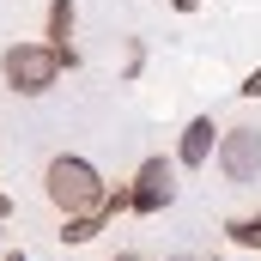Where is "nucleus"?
<instances>
[{
	"mask_svg": "<svg viewBox=\"0 0 261 261\" xmlns=\"http://www.w3.org/2000/svg\"><path fill=\"white\" fill-rule=\"evenodd\" d=\"M103 219H116V213H128V182H116V189H103V206H97Z\"/></svg>",
	"mask_w": 261,
	"mask_h": 261,
	"instance_id": "9d476101",
	"label": "nucleus"
},
{
	"mask_svg": "<svg viewBox=\"0 0 261 261\" xmlns=\"http://www.w3.org/2000/svg\"><path fill=\"white\" fill-rule=\"evenodd\" d=\"M213 146H219V116H189V128L176 134V170H206L213 164Z\"/></svg>",
	"mask_w": 261,
	"mask_h": 261,
	"instance_id": "423d86ee",
	"label": "nucleus"
},
{
	"mask_svg": "<svg viewBox=\"0 0 261 261\" xmlns=\"http://www.w3.org/2000/svg\"><path fill=\"white\" fill-rule=\"evenodd\" d=\"M164 261H200V255H164Z\"/></svg>",
	"mask_w": 261,
	"mask_h": 261,
	"instance_id": "dca6fc26",
	"label": "nucleus"
},
{
	"mask_svg": "<svg viewBox=\"0 0 261 261\" xmlns=\"http://www.w3.org/2000/svg\"><path fill=\"white\" fill-rule=\"evenodd\" d=\"M0 219H12V195L6 189H0Z\"/></svg>",
	"mask_w": 261,
	"mask_h": 261,
	"instance_id": "ddd939ff",
	"label": "nucleus"
},
{
	"mask_svg": "<svg viewBox=\"0 0 261 261\" xmlns=\"http://www.w3.org/2000/svg\"><path fill=\"white\" fill-rule=\"evenodd\" d=\"M0 261H31V255H24V249H6V255H0Z\"/></svg>",
	"mask_w": 261,
	"mask_h": 261,
	"instance_id": "4468645a",
	"label": "nucleus"
},
{
	"mask_svg": "<svg viewBox=\"0 0 261 261\" xmlns=\"http://www.w3.org/2000/svg\"><path fill=\"white\" fill-rule=\"evenodd\" d=\"M237 91H243L249 103H261V67H249V73H243V85H237Z\"/></svg>",
	"mask_w": 261,
	"mask_h": 261,
	"instance_id": "9b49d317",
	"label": "nucleus"
},
{
	"mask_svg": "<svg viewBox=\"0 0 261 261\" xmlns=\"http://www.w3.org/2000/svg\"><path fill=\"white\" fill-rule=\"evenodd\" d=\"M0 79H6V91L12 97H43V91H55L61 85V55L37 37H18V43H6L0 49Z\"/></svg>",
	"mask_w": 261,
	"mask_h": 261,
	"instance_id": "f03ea898",
	"label": "nucleus"
},
{
	"mask_svg": "<svg viewBox=\"0 0 261 261\" xmlns=\"http://www.w3.org/2000/svg\"><path fill=\"white\" fill-rule=\"evenodd\" d=\"M103 170L85 158V152H55L49 158V170H43V195H49V206L61 213V219H73V213H97L103 206Z\"/></svg>",
	"mask_w": 261,
	"mask_h": 261,
	"instance_id": "f257e3e1",
	"label": "nucleus"
},
{
	"mask_svg": "<svg viewBox=\"0 0 261 261\" xmlns=\"http://www.w3.org/2000/svg\"><path fill=\"white\" fill-rule=\"evenodd\" d=\"M206 261H219V255H206Z\"/></svg>",
	"mask_w": 261,
	"mask_h": 261,
	"instance_id": "f3484780",
	"label": "nucleus"
},
{
	"mask_svg": "<svg viewBox=\"0 0 261 261\" xmlns=\"http://www.w3.org/2000/svg\"><path fill=\"white\" fill-rule=\"evenodd\" d=\"M170 6H176V12H200V0H170Z\"/></svg>",
	"mask_w": 261,
	"mask_h": 261,
	"instance_id": "f8f14e48",
	"label": "nucleus"
},
{
	"mask_svg": "<svg viewBox=\"0 0 261 261\" xmlns=\"http://www.w3.org/2000/svg\"><path fill=\"white\" fill-rule=\"evenodd\" d=\"M110 261H146V255H134V249H122V255H110Z\"/></svg>",
	"mask_w": 261,
	"mask_h": 261,
	"instance_id": "2eb2a0df",
	"label": "nucleus"
},
{
	"mask_svg": "<svg viewBox=\"0 0 261 261\" xmlns=\"http://www.w3.org/2000/svg\"><path fill=\"white\" fill-rule=\"evenodd\" d=\"M213 164H219V176H225L231 189L261 182V128H255V122H231V128H219Z\"/></svg>",
	"mask_w": 261,
	"mask_h": 261,
	"instance_id": "7ed1b4c3",
	"label": "nucleus"
},
{
	"mask_svg": "<svg viewBox=\"0 0 261 261\" xmlns=\"http://www.w3.org/2000/svg\"><path fill=\"white\" fill-rule=\"evenodd\" d=\"M103 231H110L103 213H73V219H61V243L67 249H85V243H97Z\"/></svg>",
	"mask_w": 261,
	"mask_h": 261,
	"instance_id": "0eeeda50",
	"label": "nucleus"
},
{
	"mask_svg": "<svg viewBox=\"0 0 261 261\" xmlns=\"http://www.w3.org/2000/svg\"><path fill=\"white\" fill-rule=\"evenodd\" d=\"M225 237L237 249H261V213H243V219H225Z\"/></svg>",
	"mask_w": 261,
	"mask_h": 261,
	"instance_id": "6e6552de",
	"label": "nucleus"
},
{
	"mask_svg": "<svg viewBox=\"0 0 261 261\" xmlns=\"http://www.w3.org/2000/svg\"><path fill=\"white\" fill-rule=\"evenodd\" d=\"M73 31H79V0H49V6H43V43L61 55V73L79 67V43H73Z\"/></svg>",
	"mask_w": 261,
	"mask_h": 261,
	"instance_id": "39448f33",
	"label": "nucleus"
},
{
	"mask_svg": "<svg viewBox=\"0 0 261 261\" xmlns=\"http://www.w3.org/2000/svg\"><path fill=\"white\" fill-rule=\"evenodd\" d=\"M170 200H176V158H164V152L140 158V170H134V182H128V213L158 219Z\"/></svg>",
	"mask_w": 261,
	"mask_h": 261,
	"instance_id": "20e7f679",
	"label": "nucleus"
},
{
	"mask_svg": "<svg viewBox=\"0 0 261 261\" xmlns=\"http://www.w3.org/2000/svg\"><path fill=\"white\" fill-rule=\"evenodd\" d=\"M146 73V43L140 37H128V61H122V79H140Z\"/></svg>",
	"mask_w": 261,
	"mask_h": 261,
	"instance_id": "1a4fd4ad",
	"label": "nucleus"
}]
</instances>
